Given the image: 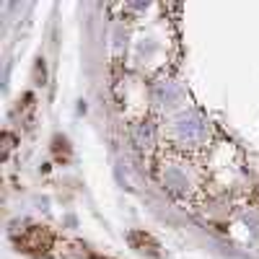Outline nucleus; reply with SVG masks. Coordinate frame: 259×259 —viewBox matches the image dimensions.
Segmentation results:
<instances>
[{
    "mask_svg": "<svg viewBox=\"0 0 259 259\" xmlns=\"http://www.w3.org/2000/svg\"><path fill=\"white\" fill-rule=\"evenodd\" d=\"M174 133L182 143L187 145H194V143H202L205 135H207V124L202 117L197 114H182L177 122H174Z\"/></svg>",
    "mask_w": 259,
    "mask_h": 259,
    "instance_id": "1",
    "label": "nucleus"
}]
</instances>
